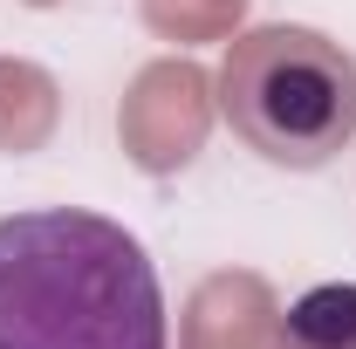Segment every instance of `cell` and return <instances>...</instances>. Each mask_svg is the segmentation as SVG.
Wrapping results in <instances>:
<instances>
[{
	"mask_svg": "<svg viewBox=\"0 0 356 349\" xmlns=\"http://www.w3.org/2000/svg\"><path fill=\"white\" fill-rule=\"evenodd\" d=\"M0 349H172L144 240L83 206L0 219Z\"/></svg>",
	"mask_w": 356,
	"mask_h": 349,
	"instance_id": "obj_1",
	"label": "cell"
},
{
	"mask_svg": "<svg viewBox=\"0 0 356 349\" xmlns=\"http://www.w3.org/2000/svg\"><path fill=\"white\" fill-rule=\"evenodd\" d=\"M274 349H356V281H322L274 322Z\"/></svg>",
	"mask_w": 356,
	"mask_h": 349,
	"instance_id": "obj_3",
	"label": "cell"
},
{
	"mask_svg": "<svg viewBox=\"0 0 356 349\" xmlns=\"http://www.w3.org/2000/svg\"><path fill=\"white\" fill-rule=\"evenodd\" d=\"M220 124L274 172H322L356 144V55L302 21L247 28L220 55Z\"/></svg>",
	"mask_w": 356,
	"mask_h": 349,
	"instance_id": "obj_2",
	"label": "cell"
}]
</instances>
